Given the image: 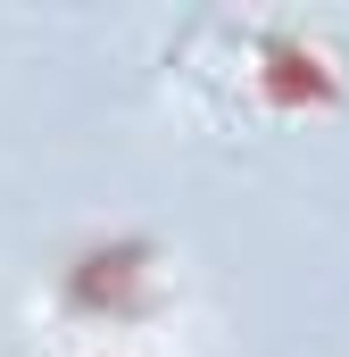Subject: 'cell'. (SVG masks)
<instances>
[{
  "instance_id": "cell-1",
  "label": "cell",
  "mask_w": 349,
  "mask_h": 357,
  "mask_svg": "<svg viewBox=\"0 0 349 357\" xmlns=\"http://www.w3.org/2000/svg\"><path fill=\"white\" fill-rule=\"evenodd\" d=\"M167 291V258L142 241V233H108V241H84L67 274H59V307L84 316V324H142Z\"/></svg>"
}]
</instances>
